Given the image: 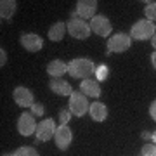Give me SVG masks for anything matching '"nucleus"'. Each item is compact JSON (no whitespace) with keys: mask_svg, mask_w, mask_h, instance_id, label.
Instances as JSON below:
<instances>
[{"mask_svg":"<svg viewBox=\"0 0 156 156\" xmlns=\"http://www.w3.org/2000/svg\"><path fill=\"white\" fill-rule=\"evenodd\" d=\"M89 115L90 118L94 120V122H104L108 118V108L106 104H102L101 101H95V102H92L89 108Z\"/></svg>","mask_w":156,"mask_h":156,"instance_id":"2eb2a0df","label":"nucleus"},{"mask_svg":"<svg viewBox=\"0 0 156 156\" xmlns=\"http://www.w3.org/2000/svg\"><path fill=\"white\" fill-rule=\"evenodd\" d=\"M66 30H68V33L71 35L73 38H76V40H85V38H89L90 33H92V30H90V23L83 21L82 17H78L76 11L73 12L71 17L68 19Z\"/></svg>","mask_w":156,"mask_h":156,"instance_id":"f03ea898","label":"nucleus"},{"mask_svg":"<svg viewBox=\"0 0 156 156\" xmlns=\"http://www.w3.org/2000/svg\"><path fill=\"white\" fill-rule=\"evenodd\" d=\"M151 64H153V68L156 69V50L151 54Z\"/></svg>","mask_w":156,"mask_h":156,"instance_id":"bb28decb","label":"nucleus"},{"mask_svg":"<svg viewBox=\"0 0 156 156\" xmlns=\"http://www.w3.org/2000/svg\"><path fill=\"white\" fill-rule=\"evenodd\" d=\"M49 89L57 95H71L73 94L71 85L68 83L66 80H62V78H50Z\"/></svg>","mask_w":156,"mask_h":156,"instance_id":"4468645a","label":"nucleus"},{"mask_svg":"<svg viewBox=\"0 0 156 156\" xmlns=\"http://www.w3.org/2000/svg\"><path fill=\"white\" fill-rule=\"evenodd\" d=\"M37 125L38 123L35 122L31 113H23L21 116L17 118V132L23 137H30L31 134H35L37 132Z\"/></svg>","mask_w":156,"mask_h":156,"instance_id":"6e6552de","label":"nucleus"},{"mask_svg":"<svg viewBox=\"0 0 156 156\" xmlns=\"http://www.w3.org/2000/svg\"><path fill=\"white\" fill-rule=\"evenodd\" d=\"M17 9V4L14 0H2L0 2V16L2 19H11L12 14L16 12Z\"/></svg>","mask_w":156,"mask_h":156,"instance_id":"a211bd4d","label":"nucleus"},{"mask_svg":"<svg viewBox=\"0 0 156 156\" xmlns=\"http://www.w3.org/2000/svg\"><path fill=\"white\" fill-rule=\"evenodd\" d=\"M31 115L33 116H44L45 115V106L42 102H35L33 106H31Z\"/></svg>","mask_w":156,"mask_h":156,"instance_id":"5701e85b","label":"nucleus"},{"mask_svg":"<svg viewBox=\"0 0 156 156\" xmlns=\"http://www.w3.org/2000/svg\"><path fill=\"white\" fill-rule=\"evenodd\" d=\"M151 45L154 47V50H156V33L153 35V38H151Z\"/></svg>","mask_w":156,"mask_h":156,"instance_id":"c85d7f7f","label":"nucleus"},{"mask_svg":"<svg viewBox=\"0 0 156 156\" xmlns=\"http://www.w3.org/2000/svg\"><path fill=\"white\" fill-rule=\"evenodd\" d=\"M140 156H156V144H147L142 146V151H140Z\"/></svg>","mask_w":156,"mask_h":156,"instance_id":"4be33fe9","label":"nucleus"},{"mask_svg":"<svg viewBox=\"0 0 156 156\" xmlns=\"http://www.w3.org/2000/svg\"><path fill=\"white\" fill-rule=\"evenodd\" d=\"M106 45H108L106 56H109V54H113V52H115V54H122V52H127V50L130 49L132 38H130L128 33L120 31V33H115L113 37H109Z\"/></svg>","mask_w":156,"mask_h":156,"instance_id":"20e7f679","label":"nucleus"},{"mask_svg":"<svg viewBox=\"0 0 156 156\" xmlns=\"http://www.w3.org/2000/svg\"><path fill=\"white\" fill-rule=\"evenodd\" d=\"M47 73L50 75V78H61L62 75L68 73V62H62L61 59L50 61L47 64Z\"/></svg>","mask_w":156,"mask_h":156,"instance_id":"dca6fc26","label":"nucleus"},{"mask_svg":"<svg viewBox=\"0 0 156 156\" xmlns=\"http://www.w3.org/2000/svg\"><path fill=\"white\" fill-rule=\"evenodd\" d=\"M95 11H97V2L95 0H78L76 2V14L83 21L92 19L95 16Z\"/></svg>","mask_w":156,"mask_h":156,"instance_id":"f8f14e48","label":"nucleus"},{"mask_svg":"<svg viewBox=\"0 0 156 156\" xmlns=\"http://www.w3.org/2000/svg\"><path fill=\"white\" fill-rule=\"evenodd\" d=\"M19 42H21V45L24 47V50H28V52H38V50H42V47H44V40H42V37L37 35V33L21 35Z\"/></svg>","mask_w":156,"mask_h":156,"instance_id":"9b49d317","label":"nucleus"},{"mask_svg":"<svg viewBox=\"0 0 156 156\" xmlns=\"http://www.w3.org/2000/svg\"><path fill=\"white\" fill-rule=\"evenodd\" d=\"M14 156H40L38 151L31 147V146H21L14 151Z\"/></svg>","mask_w":156,"mask_h":156,"instance_id":"6ab92c4d","label":"nucleus"},{"mask_svg":"<svg viewBox=\"0 0 156 156\" xmlns=\"http://www.w3.org/2000/svg\"><path fill=\"white\" fill-rule=\"evenodd\" d=\"M80 92L87 97H101V85L97 80H92V78H87V80H82V83H80Z\"/></svg>","mask_w":156,"mask_h":156,"instance_id":"ddd939ff","label":"nucleus"},{"mask_svg":"<svg viewBox=\"0 0 156 156\" xmlns=\"http://www.w3.org/2000/svg\"><path fill=\"white\" fill-rule=\"evenodd\" d=\"M90 108V102L87 101V95H83L80 90H76V92H73L71 95H69V104H68V109L71 111L73 116H83V115H87V111H89Z\"/></svg>","mask_w":156,"mask_h":156,"instance_id":"39448f33","label":"nucleus"},{"mask_svg":"<svg viewBox=\"0 0 156 156\" xmlns=\"http://www.w3.org/2000/svg\"><path fill=\"white\" fill-rule=\"evenodd\" d=\"M149 115H151V118L156 122V101H153L151 102V106H149Z\"/></svg>","mask_w":156,"mask_h":156,"instance_id":"393cba45","label":"nucleus"},{"mask_svg":"<svg viewBox=\"0 0 156 156\" xmlns=\"http://www.w3.org/2000/svg\"><path fill=\"white\" fill-rule=\"evenodd\" d=\"M66 31H68L66 30V23L57 21V23H54V24L50 26L47 37H49V40H52V42H61V40L64 38Z\"/></svg>","mask_w":156,"mask_h":156,"instance_id":"f3484780","label":"nucleus"},{"mask_svg":"<svg viewBox=\"0 0 156 156\" xmlns=\"http://www.w3.org/2000/svg\"><path fill=\"white\" fill-rule=\"evenodd\" d=\"M95 68L97 66L89 57H76V59L68 62V73L78 80H87L92 75H95Z\"/></svg>","mask_w":156,"mask_h":156,"instance_id":"f257e3e1","label":"nucleus"},{"mask_svg":"<svg viewBox=\"0 0 156 156\" xmlns=\"http://www.w3.org/2000/svg\"><path fill=\"white\" fill-rule=\"evenodd\" d=\"M156 33V26L154 23L147 21V19H139L137 23L132 24L130 28V38L132 40H151L153 35Z\"/></svg>","mask_w":156,"mask_h":156,"instance_id":"7ed1b4c3","label":"nucleus"},{"mask_svg":"<svg viewBox=\"0 0 156 156\" xmlns=\"http://www.w3.org/2000/svg\"><path fill=\"white\" fill-rule=\"evenodd\" d=\"M142 139H153V134H151V132H142Z\"/></svg>","mask_w":156,"mask_h":156,"instance_id":"cd10ccee","label":"nucleus"},{"mask_svg":"<svg viewBox=\"0 0 156 156\" xmlns=\"http://www.w3.org/2000/svg\"><path fill=\"white\" fill-rule=\"evenodd\" d=\"M147 5H146V9H144V16H146V19L147 21H151V23H154L156 21V2H146Z\"/></svg>","mask_w":156,"mask_h":156,"instance_id":"412c9836","label":"nucleus"},{"mask_svg":"<svg viewBox=\"0 0 156 156\" xmlns=\"http://www.w3.org/2000/svg\"><path fill=\"white\" fill-rule=\"evenodd\" d=\"M90 30L92 33L99 35V37H109L113 31V26H111V21L108 19L106 16H94L90 19Z\"/></svg>","mask_w":156,"mask_h":156,"instance_id":"0eeeda50","label":"nucleus"},{"mask_svg":"<svg viewBox=\"0 0 156 156\" xmlns=\"http://www.w3.org/2000/svg\"><path fill=\"white\" fill-rule=\"evenodd\" d=\"M12 97H14L17 106H21V108H31L35 104L33 102V92H31L28 87H16L14 92H12Z\"/></svg>","mask_w":156,"mask_h":156,"instance_id":"9d476101","label":"nucleus"},{"mask_svg":"<svg viewBox=\"0 0 156 156\" xmlns=\"http://www.w3.org/2000/svg\"><path fill=\"white\" fill-rule=\"evenodd\" d=\"M108 76H109V68L106 64H99V66L95 68V80L99 83L104 82V80H108Z\"/></svg>","mask_w":156,"mask_h":156,"instance_id":"aec40b11","label":"nucleus"},{"mask_svg":"<svg viewBox=\"0 0 156 156\" xmlns=\"http://www.w3.org/2000/svg\"><path fill=\"white\" fill-rule=\"evenodd\" d=\"M2 156H14V153H12V154L11 153H5V154H2Z\"/></svg>","mask_w":156,"mask_h":156,"instance_id":"7c9ffc66","label":"nucleus"},{"mask_svg":"<svg viewBox=\"0 0 156 156\" xmlns=\"http://www.w3.org/2000/svg\"><path fill=\"white\" fill-rule=\"evenodd\" d=\"M54 140H56V146L61 151H66L69 147V144L73 142V132L68 125H59L56 130V135H54Z\"/></svg>","mask_w":156,"mask_h":156,"instance_id":"1a4fd4ad","label":"nucleus"},{"mask_svg":"<svg viewBox=\"0 0 156 156\" xmlns=\"http://www.w3.org/2000/svg\"><path fill=\"white\" fill-rule=\"evenodd\" d=\"M56 122L52 118H47V120H42V122L37 125V132H35V137L38 142H47V140L54 139L56 135Z\"/></svg>","mask_w":156,"mask_h":156,"instance_id":"423d86ee","label":"nucleus"},{"mask_svg":"<svg viewBox=\"0 0 156 156\" xmlns=\"http://www.w3.org/2000/svg\"><path fill=\"white\" fill-rule=\"evenodd\" d=\"M153 142H154V144H156V130H154V132H153Z\"/></svg>","mask_w":156,"mask_h":156,"instance_id":"c756f323","label":"nucleus"},{"mask_svg":"<svg viewBox=\"0 0 156 156\" xmlns=\"http://www.w3.org/2000/svg\"><path fill=\"white\" fill-rule=\"evenodd\" d=\"M7 62V52L4 49H0V66H4Z\"/></svg>","mask_w":156,"mask_h":156,"instance_id":"a878e982","label":"nucleus"},{"mask_svg":"<svg viewBox=\"0 0 156 156\" xmlns=\"http://www.w3.org/2000/svg\"><path fill=\"white\" fill-rule=\"evenodd\" d=\"M71 111L69 109H62L61 113H59V122H61V125H68V122L71 120Z\"/></svg>","mask_w":156,"mask_h":156,"instance_id":"b1692460","label":"nucleus"}]
</instances>
